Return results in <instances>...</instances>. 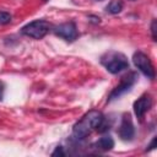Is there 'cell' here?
Here are the masks:
<instances>
[{"label":"cell","instance_id":"ac0fdd59","mask_svg":"<svg viewBox=\"0 0 157 157\" xmlns=\"http://www.w3.org/2000/svg\"><path fill=\"white\" fill-rule=\"evenodd\" d=\"M98 1H101V0H98Z\"/></svg>","mask_w":157,"mask_h":157},{"label":"cell","instance_id":"4fadbf2b","mask_svg":"<svg viewBox=\"0 0 157 157\" xmlns=\"http://www.w3.org/2000/svg\"><path fill=\"white\" fill-rule=\"evenodd\" d=\"M151 32H152L153 40H156V20H153L152 23H151Z\"/></svg>","mask_w":157,"mask_h":157},{"label":"cell","instance_id":"8992f818","mask_svg":"<svg viewBox=\"0 0 157 157\" xmlns=\"http://www.w3.org/2000/svg\"><path fill=\"white\" fill-rule=\"evenodd\" d=\"M53 32L55 33V36H58V37H60L67 42H74L78 37L77 27H76L75 22H72V21L55 26Z\"/></svg>","mask_w":157,"mask_h":157},{"label":"cell","instance_id":"2e32d148","mask_svg":"<svg viewBox=\"0 0 157 157\" xmlns=\"http://www.w3.org/2000/svg\"><path fill=\"white\" fill-rule=\"evenodd\" d=\"M155 145H156V137H153V139H152L151 144H150V145L147 146V147H148L147 150H152V148H155Z\"/></svg>","mask_w":157,"mask_h":157},{"label":"cell","instance_id":"e0dca14e","mask_svg":"<svg viewBox=\"0 0 157 157\" xmlns=\"http://www.w3.org/2000/svg\"><path fill=\"white\" fill-rule=\"evenodd\" d=\"M43 1H48V0H43Z\"/></svg>","mask_w":157,"mask_h":157},{"label":"cell","instance_id":"30bf717a","mask_svg":"<svg viewBox=\"0 0 157 157\" xmlns=\"http://www.w3.org/2000/svg\"><path fill=\"white\" fill-rule=\"evenodd\" d=\"M124 7V2L123 0H112L107 6H105V11L112 13V15H117L119 13Z\"/></svg>","mask_w":157,"mask_h":157},{"label":"cell","instance_id":"ba28073f","mask_svg":"<svg viewBox=\"0 0 157 157\" xmlns=\"http://www.w3.org/2000/svg\"><path fill=\"white\" fill-rule=\"evenodd\" d=\"M152 107V97L150 94H142L137 101L134 102V113L137 118H142L145 113Z\"/></svg>","mask_w":157,"mask_h":157},{"label":"cell","instance_id":"7c38bea8","mask_svg":"<svg viewBox=\"0 0 157 157\" xmlns=\"http://www.w3.org/2000/svg\"><path fill=\"white\" fill-rule=\"evenodd\" d=\"M52 156H61V157H64V156H66V153H65V151H64V147L63 146H58L54 151H53V153H52Z\"/></svg>","mask_w":157,"mask_h":157},{"label":"cell","instance_id":"5bb4252c","mask_svg":"<svg viewBox=\"0 0 157 157\" xmlns=\"http://www.w3.org/2000/svg\"><path fill=\"white\" fill-rule=\"evenodd\" d=\"M88 18H90V21H91V22H93V23H99V22H101V18H99L98 16L90 15V16H88Z\"/></svg>","mask_w":157,"mask_h":157},{"label":"cell","instance_id":"9a60e30c","mask_svg":"<svg viewBox=\"0 0 157 157\" xmlns=\"http://www.w3.org/2000/svg\"><path fill=\"white\" fill-rule=\"evenodd\" d=\"M4 91H5V86H4V83L0 81V101H1L2 97H4Z\"/></svg>","mask_w":157,"mask_h":157},{"label":"cell","instance_id":"9c48e42d","mask_svg":"<svg viewBox=\"0 0 157 157\" xmlns=\"http://www.w3.org/2000/svg\"><path fill=\"white\" fill-rule=\"evenodd\" d=\"M94 146L102 151H110L114 147V140L110 135H104L94 144Z\"/></svg>","mask_w":157,"mask_h":157},{"label":"cell","instance_id":"6da1fadb","mask_svg":"<svg viewBox=\"0 0 157 157\" xmlns=\"http://www.w3.org/2000/svg\"><path fill=\"white\" fill-rule=\"evenodd\" d=\"M104 117L102 112L92 109L87 112L77 123H75L72 128V137L77 141L86 139L93 130H97L101 123L103 121Z\"/></svg>","mask_w":157,"mask_h":157},{"label":"cell","instance_id":"52a82bcc","mask_svg":"<svg viewBox=\"0 0 157 157\" xmlns=\"http://www.w3.org/2000/svg\"><path fill=\"white\" fill-rule=\"evenodd\" d=\"M118 134H119V137L124 141H131L132 140V137L135 135V129H134L131 115L129 113L123 114L121 123H120V126L118 129Z\"/></svg>","mask_w":157,"mask_h":157},{"label":"cell","instance_id":"8fae6325","mask_svg":"<svg viewBox=\"0 0 157 157\" xmlns=\"http://www.w3.org/2000/svg\"><path fill=\"white\" fill-rule=\"evenodd\" d=\"M12 16L6 11H0V25H7L11 22Z\"/></svg>","mask_w":157,"mask_h":157},{"label":"cell","instance_id":"3957f363","mask_svg":"<svg viewBox=\"0 0 157 157\" xmlns=\"http://www.w3.org/2000/svg\"><path fill=\"white\" fill-rule=\"evenodd\" d=\"M50 29V23L45 20H36L21 28V33L33 38V39H40L43 38Z\"/></svg>","mask_w":157,"mask_h":157},{"label":"cell","instance_id":"7a4b0ae2","mask_svg":"<svg viewBox=\"0 0 157 157\" xmlns=\"http://www.w3.org/2000/svg\"><path fill=\"white\" fill-rule=\"evenodd\" d=\"M101 64L110 74H118L125 69H129L128 58L119 52H108L103 54L101 58Z\"/></svg>","mask_w":157,"mask_h":157},{"label":"cell","instance_id":"277c9868","mask_svg":"<svg viewBox=\"0 0 157 157\" xmlns=\"http://www.w3.org/2000/svg\"><path fill=\"white\" fill-rule=\"evenodd\" d=\"M136 80H137V74L134 72V71H131V72L126 74L125 76H123L121 80H120V82H119V85H117V86L113 88V91L109 93V96H108V102H110V101H113V99H117V98H119L120 96H123L124 93L129 92V91L131 90V87L135 85Z\"/></svg>","mask_w":157,"mask_h":157},{"label":"cell","instance_id":"5b68a950","mask_svg":"<svg viewBox=\"0 0 157 157\" xmlns=\"http://www.w3.org/2000/svg\"><path fill=\"white\" fill-rule=\"evenodd\" d=\"M132 61H134V65L147 77V78H151L153 80L155 78V67L150 60V58L142 53V52H136L134 53L132 55Z\"/></svg>","mask_w":157,"mask_h":157}]
</instances>
